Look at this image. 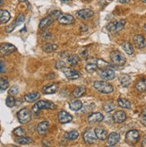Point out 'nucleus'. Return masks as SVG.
Here are the masks:
<instances>
[{"label":"nucleus","mask_w":146,"mask_h":147,"mask_svg":"<svg viewBox=\"0 0 146 147\" xmlns=\"http://www.w3.org/2000/svg\"><path fill=\"white\" fill-rule=\"evenodd\" d=\"M57 107L56 105L51 101H46V100H39L38 102L32 106V112L38 116L40 114V111L42 109H55Z\"/></svg>","instance_id":"nucleus-1"},{"label":"nucleus","mask_w":146,"mask_h":147,"mask_svg":"<svg viewBox=\"0 0 146 147\" xmlns=\"http://www.w3.org/2000/svg\"><path fill=\"white\" fill-rule=\"evenodd\" d=\"M93 87L95 88L98 92L101 93H105V94L111 93L114 91L113 86L110 84L106 83L105 81H95V82L93 83Z\"/></svg>","instance_id":"nucleus-2"},{"label":"nucleus","mask_w":146,"mask_h":147,"mask_svg":"<svg viewBox=\"0 0 146 147\" xmlns=\"http://www.w3.org/2000/svg\"><path fill=\"white\" fill-rule=\"evenodd\" d=\"M61 13H62L59 10L53 11L52 13L49 14L48 16L43 18L40 21V29H45V28L48 27L55 20H57V18L61 16Z\"/></svg>","instance_id":"nucleus-3"},{"label":"nucleus","mask_w":146,"mask_h":147,"mask_svg":"<svg viewBox=\"0 0 146 147\" xmlns=\"http://www.w3.org/2000/svg\"><path fill=\"white\" fill-rule=\"evenodd\" d=\"M125 24H126V21L123 19L114 21V22H111V23H109L107 25V30L111 33H118L121 30H123Z\"/></svg>","instance_id":"nucleus-4"},{"label":"nucleus","mask_w":146,"mask_h":147,"mask_svg":"<svg viewBox=\"0 0 146 147\" xmlns=\"http://www.w3.org/2000/svg\"><path fill=\"white\" fill-rule=\"evenodd\" d=\"M110 59L115 65H124L126 63V57L120 51L114 50L110 53Z\"/></svg>","instance_id":"nucleus-5"},{"label":"nucleus","mask_w":146,"mask_h":147,"mask_svg":"<svg viewBox=\"0 0 146 147\" xmlns=\"http://www.w3.org/2000/svg\"><path fill=\"white\" fill-rule=\"evenodd\" d=\"M17 119L18 121L21 124H26L32 119V113L31 111L26 108L22 109L21 110H19V112L17 113Z\"/></svg>","instance_id":"nucleus-6"},{"label":"nucleus","mask_w":146,"mask_h":147,"mask_svg":"<svg viewBox=\"0 0 146 147\" xmlns=\"http://www.w3.org/2000/svg\"><path fill=\"white\" fill-rule=\"evenodd\" d=\"M140 138V133L137 130H130L126 135V141L129 144H134L137 143V141Z\"/></svg>","instance_id":"nucleus-7"},{"label":"nucleus","mask_w":146,"mask_h":147,"mask_svg":"<svg viewBox=\"0 0 146 147\" xmlns=\"http://www.w3.org/2000/svg\"><path fill=\"white\" fill-rule=\"evenodd\" d=\"M83 137L84 142L89 144H92L93 143H95L96 140L98 139L96 136V134H95V131L92 129H87L83 133Z\"/></svg>","instance_id":"nucleus-8"},{"label":"nucleus","mask_w":146,"mask_h":147,"mask_svg":"<svg viewBox=\"0 0 146 147\" xmlns=\"http://www.w3.org/2000/svg\"><path fill=\"white\" fill-rule=\"evenodd\" d=\"M14 51H16L15 46L10 43H3L0 45V54H2L3 56H8Z\"/></svg>","instance_id":"nucleus-9"},{"label":"nucleus","mask_w":146,"mask_h":147,"mask_svg":"<svg viewBox=\"0 0 146 147\" xmlns=\"http://www.w3.org/2000/svg\"><path fill=\"white\" fill-rule=\"evenodd\" d=\"M58 23L60 24H64V25H68V24H72L75 22V18L71 14H67V13H61V16L57 18Z\"/></svg>","instance_id":"nucleus-10"},{"label":"nucleus","mask_w":146,"mask_h":147,"mask_svg":"<svg viewBox=\"0 0 146 147\" xmlns=\"http://www.w3.org/2000/svg\"><path fill=\"white\" fill-rule=\"evenodd\" d=\"M93 11L91 9H82V10H79L76 13V16L79 19H82V20H86V19H90L93 16Z\"/></svg>","instance_id":"nucleus-11"},{"label":"nucleus","mask_w":146,"mask_h":147,"mask_svg":"<svg viewBox=\"0 0 146 147\" xmlns=\"http://www.w3.org/2000/svg\"><path fill=\"white\" fill-rule=\"evenodd\" d=\"M63 72L65 74V76L70 80H75L80 77V73L74 69L65 67V68H63Z\"/></svg>","instance_id":"nucleus-12"},{"label":"nucleus","mask_w":146,"mask_h":147,"mask_svg":"<svg viewBox=\"0 0 146 147\" xmlns=\"http://www.w3.org/2000/svg\"><path fill=\"white\" fill-rule=\"evenodd\" d=\"M104 119V117L101 113L100 112H94L92 113L88 119H87V121H88L89 124H94V123H98V122H101Z\"/></svg>","instance_id":"nucleus-13"},{"label":"nucleus","mask_w":146,"mask_h":147,"mask_svg":"<svg viewBox=\"0 0 146 147\" xmlns=\"http://www.w3.org/2000/svg\"><path fill=\"white\" fill-rule=\"evenodd\" d=\"M116 76V74L112 69H109V68H106L103 69L102 72L100 73V77L105 80V81H110L113 80Z\"/></svg>","instance_id":"nucleus-14"},{"label":"nucleus","mask_w":146,"mask_h":147,"mask_svg":"<svg viewBox=\"0 0 146 147\" xmlns=\"http://www.w3.org/2000/svg\"><path fill=\"white\" fill-rule=\"evenodd\" d=\"M57 117H58V120H59V122L62 124L71 122L73 119V117L67 111H65V110H61V111L58 112Z\"/></svg>","instance_id":"nucleus-15"},{"label":"nucleus","mask_w":146,"mask_h":147,"mask_svg":"<svg viewBox=\"0 0 146 147\" xmlns=\"http://www.w3.org/2000/svg\"><path fill=\"white\" fill-rule=\"evenodd\" d=\"M134 42H135V45L137 49H143L144 48L145 44H146V41H145V39L144 37L141 34H136L134 36Z\"/></svg>","instance_id":"nucleus-16"},{"label":"nucleus","mask_w":146,"mask_h":147,"mask_svg":"<svg viewBox=\"0 0 146 147\" xmlns=\"http://www.w3.org/2000/svg\"><path fill=\"white\" fill-rule=\"evenodd\" d=\"M49 128V122L48 121H42L37 127V132L40 136H45Z\"/></svg>","instance_id":"nucleus-17"},{"label":"nucleus","mask_w":146,"mask_h":147,"mask_svg":"<svg viewBox=\"0 0 146 147\" xmlns=\"http://www.w3.org/2000/svg\"><path fill=\"white\" fill-rule=\"evenodd\" d=\"M58 90V84H51L48 85H46L42 88V92L45 94H53L57 92Z\"/></svg>","instance_id":"nucleus-18"},{"label":"nucleus","mask_w":146,"mask_h":147,"mask_svg":"<svg viewBox=\"0 0 146 147\" xmlns=\"http://www.w3.org/2000/svg\"><path fill=\"white\" fill-rule=\"evenodd\" d=\"M119 140H120V136L119 134L116 133V132H113V133H111L108 136V144L110 146L116 144L119 142Z\"/></svg>","instance_id":"nucleus-19"},{"label":"nucleus","mask_w":146,"mask_h":147,"mask_svg":"<svg viewBox=\"0 0 146 147\" xmlns=\"http://www.w3.org/2000/svg\"><path fill=\"white\" fill-rule=\"evenodd\" d=\"M95 134H96V136L98 139H100V140L101 141H104L107 139L108 137V132L106 129H104L103 127H99L97 128H95Z\"/></svg>","instance_id":"nucleus-20"},{"label":"nucleus","mask_w":146,"mask_h":147,"mask_svg":"<svg viewBox=\"0 0 146 147\" xmlns=\"http://www.w3.org/2000/svg\"><path fill=\"white\" fill-rule=\"evenodd\" d=\"M126 114L122 111V110H118L113 115V119L116 123H122L126 120Z\"/></svg>","instance_id":"nucleus-21"},{"label":"nucleus","mask_w":146,"mask_h":147,"mask_svg":"<svg viewBox=\"0 0 146 147\" xmlns=\"http://www.w3.org/2000/svg\"><path fill=\"white\" fill-rule=\"evenodd\" d=\"M11 18V16L8 11L6 10H0V24H5L8 23Z\"/></svg>","instance_id":"nucleus-22"},{"label":"nucleus","mask_w":146,"mask_h":147,"mask_svg":"<svg viewBox=\"0 0 146 147\" xmlns=\"http://www.w3.org/2000/svg\"><path fill=\"white\" fill-rule=\"evenodd\" d=\"M40 96V94L37 92H31V93H27L25 94L24 96V100L25 101L29 102V103H31V102H34L37 100Z\"/></svg>","instance_id":"nucleus-23"},{"label":"nucleus","mask_w":146,"mask_h":147,"mask_svg":"<svg viewBox=\"0 0 146 147\" xmlns=\"http://www.w3.org/2000/svg\"><path fill=\"white\" fill-rule=\"evenodd\" d=\"M69 108L74 111H77L83 108V102L79 100H73L69 102Z\"/></svg>","instance_id":"nucleus-24"},{"label":"nucleus","mask_w":146,"mask_h":147,"mask_svg":"<svg viewBox=\"0 0 146 147\" xmlns=\"http://www.w3.org/2000/svg\"><path fill=\"white\" fill-rule=\"evenodd\" d=\"M91 62H94L96 63V65H98V68L99 69H106V68H108L111 67L110 64H108V62L102 60V59H97V58H94V59H92Z\"/></svg>","instance_id":"nucleus-25"},{"label":"nucleus","mask_w":146,"mask_h":147,"mask_svg":"<svg viewBox=\"0 0 146 147\" xmlns=\"http://www.w3.org/2000/svg\"><path fill=\"white\" fill-rule=\"evenodd\" d=\"M135 88H136V90L140 92H145L146 91V78L143 77L138 81L135 84Z\"/></svg>","instance_id":"nucleus-26"},{"label":"nucleus","mask_w":146,"mask_h":147,"mask_svg":"<svg viewBox=\"0 0 146 147\" xmlns=\"http://www.w3.org/2000/svg\"><path fill=\"white\" fill-rule=\"evenodd\" d=\"M42 49L48 53L54 52V51H56L57 49V45L53 44V43H46L42 46Z\"/></svg>","instance_id":"nucleus-27"},{"label":"nucleus","mask_w":146,"mask_h":147,"mask_svg":"<svg viewBox=\"0 0 146 147\" xmlns=\"http://www.w3.org/2000/svg\"><path fill=\"white\" fill-rule=\"evenodd\" d=\"M119 81L121 83V85L123 87H127L131 84V78L129 76L126 75V74H123L119 76Z\"/></svg>","instance_id":"nucleus-28"},{"label":"nucleus","mask_w":146,"mask_h":147,"mask_svg":"<svg viewBox=\"0 0 146 147\" xmlns=\"http://www.w3.org/2000/svg\"><path fill=\"white\" fill-rule=\"evenodd\" d=\"M85 92H86L85 87H83V86H78V87H76L75 89L73 94H74V96L75 98H80V97H82L83 95L85 93Z\"/></svg>","instance_id":"nucleus-29"},{"label":"nucleus","mask_w":146,"mask_h":147,"mask_svg":"<svg viewBox=\"0 0 146 147\" xmlns=\"http://www.w3.org/2000/svg\"><path fill=\"white\" fill-rule=\"evenodd\" d=\"M78 136H79V133L76 130L70 131L65 135V138L67 139V140H75V139L78 138Z\"/></svg>","instance_id":"nucleus-30"},{"label":"nucleus","mask_w":146,"mask_h":147,"mask_svg":"<svg viewBox=\"0 0 146 147\" xmlns=\"http://www.w3.org/2000/svg\"><path fill=\"white\" fill-rule=\"evenodd\" d=\"M122 49H124L126 52V54L128 55H132L134 53V49H133V46L131 45V44L127 41L124 42L122 44Z\"/></svg>","instance_id":"nucleus-31"},{"label":"nucleus","mask_w":146,"mask_h":147,"mask_svg":"<svg viewBox=\"0 0 146 147\" xmlns=\"http://www.w3.org/2000/svg\"><path fill=\"white\" fill-rule=\"evenodd\" d=\"M15 142L19 144H28L32 143V139L26 136H19V138L16 139Z\"/></svg>","instance_id":"nucleus-32"},{"label":"nucleus","mask_w":146,"mask_h":147,"mask_svg":"<svg viewBox=\"0 0 146 147\" xmlns=\"http://www.w3.org/2000/svg\"><path fill=\"white\" fill-rule=\"evenodd\" d=\"M118 103L119 105V107L124 108V109H130L131 108V103L130 101L126 99H124V98H119L118 100Z\"/></svg>","instance_id":"nucleus-33"},{"label":"nucleus","mask_w":146,"mask_h":147,"mask_svg":"<svg viewBox=\"0 0 146 147\" xmlns=\"http://www.w3.org/2000/svg\"><path fill=\"white\" fill-rule=\"evenodd\" d=\"M67 63L69 64V65H77L78 63H79V61H80V58H79V57L78 56H76V55H71V56H69L68 57H67Z\"/></svg>","instance_id":"nucleus-34"},{"label":"nucleus","mask_w":146,"mask_h":147,"mask_svg":"<svg viewBox=\"0 0 146 147\" xmlns=\"http://www.w3.org/2000/svg\"><path fill=\"white\" fill-rule=\"evenodd\" d=\"M85 69H86V71L88 72V73L92 74V73H94L97 69H99V68H98V65H96V63L91 62V63H89L88 65H86V67H85Z\"/></svg>","instance_id":"nucleus-35"},{"label":"nucleus","mask_w":146,"mask_h":147,"mask_svg":"<svg viewBox=\"0 0 146 147\" xmlns=\"http://www.w3.org/2000/svg\"><path fill=\"white\" fill-rule=\"evenodd\" d=\"M114 109H115V104L112 101H108L103 105V109L106 112H111Z\"/></svg>","instance_id":"nucleus-36"},{"label":"nucleus","mask_w":146,"mask_h":147,"mask_svg":"<svg viewBox=\"0 0 146 147\" xmlns=\"http://www.w3.org/2000/svg\"><path fill=\"white\" fill-rule=\"evenodd\" d=\"M5 104L7 107H9V108H13L14 105H15V99L13 97V95H9V96L6 98Z\"/></svg>","instance_id":"nucleus-37"},{"label":"nucleus","mask_w":146,"mask_h":147,"mask_svg":"<svg viewBox=\"0 0 146 147\" xmlns=\"http://www.w3.org/2000/svg\"><path fill=\"white\" fill-rule=\"evenodd\" d=\"M9 86V83H8V81H7L6 79H0V90L1 91H5L6 90L7 88H8Z\"/></svg>","instance_id":"nucleus-38"},{"label":"nucleus","mask_w":146,"mask_h":147,"mask_svg":"<svg viewBox=\"0 0 146 147\" xmlns=\"http://www.w3.org/2000/svg\"><path fill=\"white\" fill-rule=\"evenodd\" d=\"M13 134L16 136H24L25 130L23 127H17L13 131Z\"/></svg>","instance_id":"nucleus-39"},{"label":"nucleus","mask_w":146,"mask_h":147,"mask_svg":"<svg viewBox=\"0 0 146 147\" xmlns=\"http://www.w3.org/2000/svg\"><path fill=\"white\" fill-rule=\"evenodd\" d=\"M140 121L143 126L146 127V109L143 110V112L140 115Z\"/></svg>","instance_id":"nucleus-40"},{"label":"nucleus","mask_w":146,"mask_h":147,"mask_svg":"<svg viewBox=\"0 0 146 147\" xmlns=\"http://www.w3.org/2000/svg\"><path fill=\"white\" fill-rule=\"evenodd\" d=\"M24 19H25V17H24V14H23V13H20V14H19V16L17 17V19L15 20V23H16L17 26L23 24L24 22Z\"/></svg>","instance_id":"nucleus-41"},{"label":"nucleus","mask_w":146,"mask_h":147,"mask_svg":"<svg viewBox=\"0 0 146 147\" xmlns=\"http://www.w3.org/2000/svg\"><path fill=\"white\" fill-rule=\"evenodd\" d=\"M18 91H19V89H18V87L16 86V85H14V86H13L12 88H10V90H9V94L10 95H16L17 93H18Z\"/></svg>","instance_id":"nucleus-42"},{"label":"nucleus","mask_w":146,"mask_h":147,"mask_svg":"<svg viewBox=\"0 0 146 147\" xmlns=\"http://www.w3.org/2000/svg\"><path fill=\"white\" fill-rule=\"evenodd\" d=\"M56 68L57 69H63V68H65V63L64 62V61H57V63H56Z\"/></svg>","instance_id":"nucleus-43"},{"label":"nucleus","mask_w":146,"mask_h":147,"mask_svg":"<svg viewBox=\"0 0 146 147\" xmlns=\"http://www.w3.org/2000/svg\"><path fill=\"white\" fill-rule=\"evenodd\" d=\"M5 71V63L3 61L0 60V74L1 73H4Z\"/></svg>","instance_id":"nucleus-44"},{"label":"nucleus","mask_w":146,"mask_h":147,"mask_svg":"<svg viewBox=\"0 0 146 147\" xmlns=\"http://www.w3.org/2000/svg\"><path fill=\"white\" fill-rule=\"evenodd\" d=\"M119 3H122V4H126V3H129L131 0H118Z\"/></svg>","instance_id":"nucleus-45"},{"label":"nucleus","mask_w":146,"mask_h":147,"mask_svg":"<svg viewBox=\"0 0 146 147\" xmlns=\"http://www.w3.org/2000/svg\"><path fill=\"white\" fill-rule=\"evenodd\" d=\"M142 145L143 147H146V136H144V138L143 139V142H142Z\"/></svg>","instance_id":"nucleus-46"},{"label":"nucleus","mask_w":146,"mask_h":147,"mask_svg":"<svg viewBox=\"0 0 146 147\" xmlns=\"http://www.w3.org/2000/svg\"><path fill=\"white\" fill-rule=\"evenodd\" d=\"M81 27H82L81 28V31H87V26L86 25H84V28H83V25H82Z\"/></svg>","instance_id":"nucleus-47"},{"label":"nucleus","mask_w":146,"mask_h":147,"mask_svg":"<svg viewBox=\"0 0 146 147\" xmlns=\"http://www.w3.org/2000/svg\"><path fill=\"white\" fill-rule=\"evenodd\" d=\"M4 1H5V0H0V6L2 5V4L4 3Z\"/></svg>","instance_id":"nucleus-48"},{"label":"nucleus","mask_w":146,"mask_h":147,"mask_svg":"<svg viewBox=\"0 0 146 147\" xmlns=\"http://www.w3.org/2000/svg\"><path fill=\"white\" fill-rule=\"evenodd\" d=\"M62 2H70L71 0H61Z\"/></svg>","instance_id":"nucleus-49"},{"label":"nucleus","mask_w":146,"mask_h":147,"mask_svg":"<svg viewBox=\"0 0 146 147\" xmlns=\"http://www.w3.org/2000/svg\"><path fill=\"white\" fill-rule=\"evenodd\" d=\"M143 29H144V31L146 32V24H145V25L143 26Z\"/></svg>","instance_id":"nucleus-50"},{"label":"nucleus","mask_w":146,"mask_h":147,"mask_svg":"<svg viewBox=\"0 0 146 147\" xmlns=\"http://www.w3.org/2000/svg\"><path fill=\"white\" fill-rule=\"evenodd\" d=\"M141 1H143V2H145V3H146V0H141Z\"/></svg>","instance_id":"nucleus-51"},{"label":"nucleus","mask_w":146,"mask_h":147,"mask_svg":"<svg viewBox=\"0 0 146 147\" xmlns=\"http://www.w3.org/2000/svg\"><path fill=\"white\" fill-rule=\"evenodd\" d=\"M85 1H89V0H85Z\"/></svg>","instance_id":"nucleus-52"},{"label":"nucleus","mask_w":146,"mask_h":147,"mask_svg":"<svg viewBox=\"0 0 146 147\" xmlns=\"http://www.w3.org/2000/svg\"><path fill=\"white\" fill-rule=\"evenodd\" d=\"M108 1H112V0H108Z\"/></svg>","instance_id":"nucleus-53"}]
</instances>
